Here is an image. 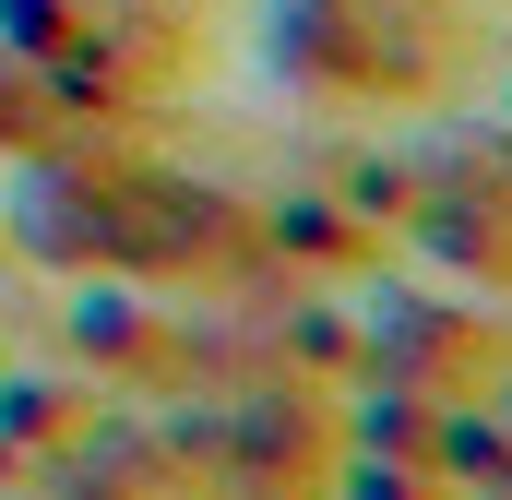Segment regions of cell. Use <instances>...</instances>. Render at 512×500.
Instances as JSON below:
<instances>
[{
  "label": "cell",
  "instance_id": "cell-1",
  "mask_svg": "<svg viewBox=\"0 0 512 500\" xmlns=\"http://www.w3.org/2000/svg\"><path fill=\"white\" fill-rule=\"evenodd\" d=\"M72 358L96 381H143V393H227V381L251 370L239 334L191 322L179 298H155L131 274H96V298H72Z\"/></svg>",
  "mask_w": 512,
  "mask_h": 500
},
{
  "label": "cell",
  "instance_id": "cell-2",
  "mask_svg": "<svg viewBox=\"0 0 512 500\" xmlns=\"http://www.w3.org/2000/svg\"><path fill=\"white\" fill-rule=\"evenodd\" d=\"M358 370L405 381V393H441V405H489V381L512 370V322L465 298H429V286H382L358 310Z\"/></svg>",
  "mask_w": 512,
  "mask_h": 500
},
{
  "label": "cell",
  "instance_id": "cell-3",
  "mask_svg": "<svg viewBox=\"0 0 512 500\" xmlns=\"http://www.w3.org/2000/svg\"><path fill=\"white\" fill-rule=\"evenodd\" d=\"M96 417H108V381L84 370V358H0V441H12L24 465L72 453Z\"/></svg>",
  "mask_w": 512,
  "mask_h": 500
},
{
  "label": "cell",
  "instance_id": "cell-4",
  "mask_svg": "<svg viewBox=\"0 0 512 500\" xmlns=\"http://www.w3.org/2000/svg\"><path fill=\"white\" fill-rule=\"evenodd\" d=\"M262 250L298 262V274H370V227L346 203H274L262 215Z\"/></svg>",
  "mask_w": 512,
  "mask_h": 500
},
{
  "label": "cell",
  "instance_id": "cell-5",
  "mask_svg": "<svg viewBox=\"0 0 512 500\" xmlns=\"http://www.w3.org/2000/svg\"><path fill=\"white\" fill-rule=\"evenodd\" d=\"M12 489H36V465H24V453L0 441V500H12Z\"/></svg>",
  "mask_w": 512,
  "mask_h": 500
},
{
  "label": "cell",
  "instance_id": "cell-6",
  "mask_svg": "<svg viewBox=\"0 0 512 500\" xmlns=\"http://www.w3.org/2000/svg\"><path fill=\"white\" fill-rule=\"evenodd\" d=\"M12 500H36V489H12Z\"/></svg>",
  "mask_w": 512,
  "mask_h": 500
}]
</instances>
